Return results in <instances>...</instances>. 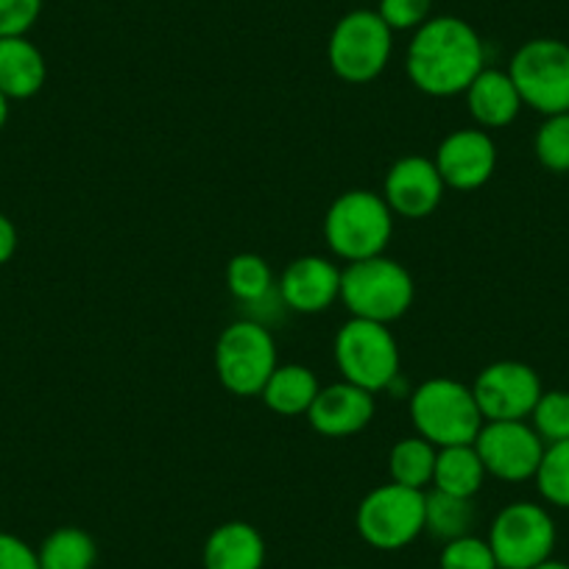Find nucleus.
<instances>
[{"label": "nucleus", "instance_id": "nucleus-26", "mask_svg": "<svg viewBox=\"0 0 569 569\" xmlns=\"http://www.w3.org/2000/svg\"><path fill=\"white\" fill-rule=\"evenodd\" d=\"M533 480L547 506L569 508V439L545 447Z\"/></svg>", "mask_w": 569, "mask_h": 569}, {"label": "nucleus", "instance_id": "nucleus-9", "mask_svg": "<svg viewBox=\"0 0 569 569\" xmlns=\"http://www.w3.org/2000/svg\"><path fill=\"white\" fill-rule=\"evenodd\" d=\"M355 525L360 539L375 550H402L425 533V491L388 480L360 500Z\"/></svg>", "mask_w": 569, "mask_h": 569}, {"label": "nucleus", "instance_id": "nucleus-15", "mask_svg": "<svg viewBox=\"0 0 569 569\" xmlns=\"http://www.w3.org/2000/svg\"><path fill=\"white\" fill-rule=\"evenodd\" d=\"M341 271L330 257H297L277 279L279 297L293 313L316 316L341 302Z\"/></svg>", "mask_w": 569, "mask_h": 569}, {"label": "nucleus", "instance_id": "nucleus-5", "mask_svg": "<svg viewBox=\"0 0 569 569\" xmlns=\"http://www.w3.org/2000/svg\"><path fill=\"white\" fill-rule=\"evenodd\" d=\"M393 53V31L375 9H355L343 14L330 34L327 57L338 79L349 84H369L388 68Z\"/></svg>", "mask_w": 569, "mask_h": 569}, {"label": "nucleus", "instance_id": "nucleus-28", "mask_svg": "<svg viewBox=\"0 0 569 569\" xmlns=\"http://www.w3.org/2000/svg\"><path fill=\"white\" fill-rule=\"evenodd\" d=\"M530 427H533L545 445L569 439V391H545L530 413Z\"/></svg>", "mask_w": 569, "mask_h": 569}, {"label": "nucleus", "instance_id": "nucleus-20", "mask_svg": "<svg viewBox=\"0 0 569 569\" xmlns=\"http://www.w3.org/2000/svg\"><path fill=\"white\" fill-rule=\"evenodd\" d=\"M227 288L254 319L260 305H284L271 266L260 254H234L227 266Z\"/></svg>", "mask_w": 569, "mask_h": 569}, {"label": "nucleus", "instance_id": "nucleus-18", "mask_svg": "<svg viewBox=\"0 0 569 569\" xmlns=\"http://www.w3.org/2000/svg\"><path fill=\"white\" fill-rule=\"evenodd\" d=\"M204 569H262L266 567V539L249 522H223L207 536Z\"/></svg>", "mask_w": 569, "mask_h": 569}, {"label": "nucleus", "instance_id": "nucleus-19", "mask_svg": "<svg viewBox=\"0 0 569 569\" xmlns=\"http://www.w3.org/2000/svg\"><path fill=\"white\" fill-rule=\"evenodd\" d=\"M46 79V57L29 37H0V92L9 101L34 98Z\"/></svg>", "mask_w": 569, "mask_h": 569}, {"label": "nucleus", "instance_id": "nucleus-7", "mask_svg": "<svg viewBox=\"0 0 569 569\" xmlns=\"http://www.w3.org/2000/svg\"><path fill=\"white\" fill-rule=\"evenodd\" d=\"M277 366V341L260 321L238 319L218 336V380L234 397H260Z\"/></svg>", "mask_w": 569, "mask_h": 569}, {"label": "nucleus", "instance_id": "nucleus-24", "mask_svg": "<svg viewBox=\"0 0 569 569\" xmlns=\"http://www.w3.org/2000/svg\"><path fill=\"white\" fill-rule=\"evenodd\" d=\"M37 556L40 569H92L98 561V547L87 530L64 525L46 536Z\"/></svg>", "mask_w": 569, "mask_h": 569}, {"label": "nucleus", "instance_id": "nucleus-21", "mask_svg": "<svg viewBox=\"0 0 569 569\" xmlns=\"http://www.w3.org/2000/svg\"><path fill=\"white\" fill-rule=\"evenodd\" d=\"M319 391L321 386L313 369L299 363H284L273 369L260 397L279 416H308Z\"/></svg>", "mask_w": 569, "mask_h": 569}, {"label": "nucleus", "instance_id": "nucleus-22", "mask_svg": "<svg viewBox=\"0 0 569 569\" xmlns=\"http://www.w3.org/2000/svg\"><path fill=\"white\" fill-rule=\"evenodd\" d=\"M486 483V467L480 461L475 445H452L439 447L433 472V489L447 491L456 497H469L472 500Z\"/></svg>", "mask_w": 569, "mask_h": 569}, {"label": "nucleus", "instance_id": "nucleus-11", "mask_svg": "<svg viewBox=\"0 0 569 569\" xmlns=\"http://www.w3.org/2000/svg\"><path fill=\"white\" fill-rule=\"evenodd\" d=\"M545 441L539 439L528 419L517 421H486L480 427L475 450L483 461L486 475L506 483H525L536 478L541 456H545Z\"/></svg>", "mask_w": 569, "mask_h": 569}, {"label": "nucleus", "instance_id": "nucleus-16", "mask_svg": "<svg viewBox=\"0 0 569 569\" xmlns=\"http://www.w3.org/2000/svg\"><path fill=\"white\" fill-rule=\"evenodd\" d=\"M377 413L375 393L341 380L325 386L308 410L310 427L327 439H347L371 425Z\"/></svg>", "mask_w": 569, "mask_h": 569}, {"label": "nucleus", "instance_id": "nucleus-36", "mask_svg": "<svg viewBox=\"0 0 569 569\" xmlns=\"http://www.w3.org/2000/svg\"><path fill=\"white\" fill-rule=\"evenodd\" d=\"M332 569H347V567H332Z\"/></svg>", "mask_w": 569, "mask_h": 569}, {"label": "nucleus", "instance_id": "nucleus-27", "mask_svg": "<svg viewBox=\"0 0 569 569\" xmlns=\"http://www.w3.org/2000/svg\"><path fill=\"white\" fill-rule=\"evenodd\" d=\"M533 151L550 173H569V112L547 114L533 137Z\"/></svg>", "mask_w": 569, "mask_h": 569}, {"label": "nucleus", "instance_id": "nucleus-32", "mask_svg": "<svg viewBox=\"0 0 569 569\" xmlns=\"http://www.w3.org/2000/svg\"><path fill=\"white\" fill-rule=\"evenodd\" d=\"M0 569H40V556L26 539L0 530Z\"/></svg>", "mask_w": 569, "mask_h": 569}, {"label": "nucleus", "instance_id": "nucleus-14", "mask_svg": "<svg viewBox=\"0 0 569 569\" xmlns=\"http://www.w3.org/2000/svg\"><path fill=\"white\" fill-rule=\"evenodd\" d=\"M433 162L447 188L478 190L495 177L497 146L486 129H456L439 142Z\"/></svg>", "mask_w": 569, "mask_h": 569}, {"label": "nucleus", "instance_id": "nucleus-33", "mask_svg": "<svg viewBox=\"0 0 569 569\" xmlns=\"http://www.w3.org/2000/svg\"><path fill=\"white\" fill-rule=\"evenodd\" d=\"M14 251H18V229L0 212V266L12 260Z\"/></svg>", "mask_w": 569, "mask_h": 569}, {"label": "nucleus", "instance_id": "nucleus-23", "mask_svg": "<svg viewBox=\"0 0 569 569\" xmlns=\"http://www.w3.org/2000/svg\"><path fill=\"white\" fill-rule=\"evenodd\" d=\"M436 456H439V447L430 445L421 436H405V439H399L391 447V452H388V475H391V483L425 491L427 486H433Z\"/></svg>", "mask_w": 569, "mask_h": 569}, {"label": "nucleus", "instance_id": "nucleus-2", "mask_svg": "<svg viewBox=\"0 0 569 569\" xmlns=\"http://www.w3.org/2000/svg\"><path fill=\"white\" fill-rule=\"evenodd\" d=\"M410 425L416 436L436 447L475 445L480 427L486 425L472 386L452 377L425 380L410 393Z\"/></svg>", "mask_w": 569, "mask_h": 569}, {"label": "nucleus", "instance_id": "nucleus-25", "mask_svg": "<svg viewBox=\"0 0 569 569\" xmlns=\"http://www.w3.org/2000/svg\"><path fill=\"white\" fill-rule=\"evenodd\" d=\"M472 528L475 506L469 497H456L436 489L425 495V533L439 541H452L472 533Z\"/></svg>", "mask_w": 569, "mask_h": 569}, {"label": "nucleus", "instance_id": "nucleus-1", "mask_svg": "<svg viewBox=\"0 0 569 569\" xmlns=\"http://www.w3.org/2000/svg\"><path fill=\"white\" fill-rule=\"evenodd\" d=\"M486 68V46L478 31L456 14L430 18L413 31L405 53V73L425 96H463Z\"/></svg>", "mask_w": 569, "mask_h": 569}, {"label": "nucleus", "instance_id": "nucleus-6", "mask_svg": "<svg viewBox=\"0 0 569 569\" xmlns=\"http://www.w3.org/2000/svg\"><path fill=\"white\" fill-rule=\"evenodd\" d=\"M486 541L500 569H533L552 558L558 528L541 502L517 500L497 511Z\"/></svg>", "mask_w": 569, "mask_h": 569}, {"label": "nucleus", "instance_id": "nucleus-30", "mask_svg": "<svg viewBox=\"0 0 569 569\" xmlns=\"http://www.w3.org/2000/svg\"><path fill=\"white\" fill-rule=\"evenodd\" d=\"M433 12V0H380V14L391 31H416Z\"/></svg>", "mask_w": 569, "mask_h": 569}, {"label": "nucleus", "instance_id": "nucleus-12", "mask_svg": "<svg viewBox=\"0 0 569 569\" xmlns=\"http://www.w3.org/2000/svg\"><path fill=\"white\" fill-rule=\"evenodd\" d=\"M472 393L486 421H517L530 419L545 388L533 366L522 360H497L480 371Z\"/></svg>", "mask_w": 569, "mask_h": 569}, {"label": "nucleus", "instance_id": "nucleus-3", "mask_svg": "<svg viewBox=\"0 0 569 569\" xmlns=\"http://www.w3.org/2000/svg\"><path fill=\"white\" fill-rule=\"evenodd\" d=\"M413 297L410 271L386 254L349 262L341 271V302L352 319L391 325L408 313Z\"/></svg>", "mask_w": 569, "mask_h": 569}, {"label": "nucleus", "instance_id": "nucleus-29", "mask_svg": "<svg viewBox=\"0 0 569 569\" xmlns=\"http://www.w3.org/2000/svg\"><path fill=\"white\" fill-rule=\"evenodd\" d=\"M439 569H500L489 541L467 533L461 539L445 541L439 556Z\"/></svg>", "mask_w": 569, "mask_h": 569}, {"label": "nucleus", "instance_id": "nucleus-4", "mask_svg": "<svg viewBox=\"0 0 569 569\" xmlns=\"http://www.w3.org/2000/svg\"><path fill=\"white\" fill-rule=\"evenodd\" d=\"M393 234V212L382 193L347 190L325 216V240L336 257L347 262L380 257Z\"/></svg>", "mask_w": 569, "mask_h": 569}, {"label": "nucleus", "instance_id": "nucleus-34", "mask_svg": "<svg viewBox=\"0 0 569 569\" xmlns=\"http://www.w3.org/2000/svg\"><path fill=\"white\" fill-rule=\"evenodd\" d=\"M7 120H9V98L0 92V129L7 126Z\"/></svg>", "mask_w": 569, "mask_h": 569}, {"label": "nucleus", "instance_id": "nucleus-17", "mask_svg": "<svg viewBox=\"0 0 569 569\" xmlns=\"http://www.w3.org/2000/svg\"><path fill=\"white\" fill-rule=\"evenodd\" d=\"M463 96H467L469 114H472L480 129H506L519 118L525 107L508 70L500 68L480 70Z\"/></svg>", "mask_w": 569, "mask_h": 569}, {"label": "nucleus", "instance_id": "nucleus-10", "mask_svg": "<svg viewBox=\"0 0 569 569\" xmlns=\"http://www.w3.org/2000/svg\"><path fill=\"white\" fill-rule=\"evenodd\" d=\"M525 107L539 114L569 112V46L552 37H539L519 48L508 64Z\"/></svg>", "mask_w": 569, "mask_h": 569}, {"label": "nucleus", "instance_id": "nucleus-13", "mask_svg": "<svg viewBox=\"0 0 569 569\" xmlns=\"http://www.w3.org/2000/svg\"><path fill=\"white\" fill-rule=\"evenodd\" d=\"M445 190L447 184L433 160L402 157L388 168L386 182H382V199L391 207L393 216L419 221L439 210Z\"/></svg>", "mask_w": 569, "mask_h": 569}, {"label": "nucleus", "instance_id": "nucleus-31", "mask_svg": "<svg viewBox=\"0 0 569 569\" xmlns=\"http://www.w3.org/2000/svg\"><path fill=\"white\" fill-rule=\"evenodd\" d=\"M42 14V0H0V37H26Z\"/></svg>", "mask_w": 569, "mask_h": 569}, {"label": "nucleus", "instance_id": "nucleus-35", "mask_svg": "<svg viewBox=\"0 0 569 569\" xmlns=\"http://www.w3.org/2000/svg\"><path fill=\"white\" fill-rule=\"evenodd\" d=\"M533 569H569V563L558 561V558H547L545 563H539V567H533Z\"/></svg>", "mask_w": 569, "mask_h": 569}, {"label": "nucleus", "instance_id": "nucleus-8", "mask_svg": "<svg viewBox=\"0 0 569 569\" xmlns=\"http://www.w3.org/2000/svg\"><path fill=\"white\" fill-rule=\"evenodd\" d=\"M336 363L352 386L386 391L399 380V343L388 325L349 316L336 336Z\"/></svg>", "mask_w": 569, "mask_h": 569}]
</instances>
